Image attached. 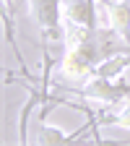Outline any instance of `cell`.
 Returning a JSON list of instances; mask_svg holds the SVG:
<instances>
[{
    "instance_id": "cell-1",
    "label": "cell",
    "mask_w": 130,
    "mask_h": 146,
    "mask_svg": "<svg viewBox=\"0 0 130 146\" xmlns=\"http://www.w3.org/2000/svg\"><path fill=\"white\" fill-rule=\"evenodd\" d=\"M107 55H112V52L104 44H99V34L91 36V39H83V42H70V44H65V58H63L57 73L65 81H83L96 70V65Z\"/></svg>"
},
{
    "instance_id": "cell-2",
    "label": "cell",
    "mask_w": 130,
    "mask_h": 146,
    "mask_svg": "<svg viewBox=\"0 0 130 146\" xmlns=\"http://www.w3.org/2000/svg\"><path fill=\"white\" fill-rule=\"evenodd\" d=\"M29 8L34 16V24L39 29L42 42H65V16L63 0H29Z\"/></svg>"
},
{
    "instance_id": "cell-3",
    "label": "cell",
    "mask_w": 130,
    "mask_h": 146,
    "mask_svg": "<svg viewBox=\"0 0 130 146\" xmlns=\"http://www.w3.org/2000/svg\"><path fill=\"white\" fill-rule=\"evenodd\" d=\"M73 94H78L81 99H91L104 107H115L122 99L130 97V84L120 81V78H107V76H88L83 89H73Z\"/></svg>"
},
{
    "instance_id": "cell-4",
    "label": "cell",
    "mask_w": 130,
    "mask_h": 146,
    "mask_svg": "<svg viewBox=\"0 0 130 146\" xmlns=\"http://www.w3.org/2000/svg\"><path fill=\"white\" fill-rule=\"evenodd\" d=\"M63 16H65V26L99 29L96 0H63Z\"/></svg>"
},
{
    "instance_id": "cell-5",
    "label": "cell",
    "mask_w": 130,
    "mask_h": 146,
    "mask_svg": "<svg viewBox=\"0 0 130 146\" xmlns=\"http://www.w3.org/2000/svg\"><path fill=\"white\" fill-rule=\"evenodd\" d=\"M107 11V24L115 36L130 47V0H99Z\"/></svg>"
},
{
    "instance_id": "cell-6",
    "label": "cell",
    "mask_w": 130,
    "mask_h": 146,
    "mask_svg": "<svg viewBox=\"0 0 130 146\" xmlns=\"http://www.w3.org/2000/svg\"><path fill=\"white\" fill-rule=\"evenodd\" d=\"M3 29H5V39L16 55V63L21 70H29L26 60H24V52L18 50V42H16V29H13V5H11V0H3Z\"/></svg>"
},
{
    "instance_id": "cell-7",
    "label": "cell",
    "mask_w": 130,
    "mask_h": 146,
    "mask_svg": "<svg viewBox=\"0 0 130 146\" xmlns=\"http://www.w3.org/2000/svg\"><path fill=\"white\" fill-rule=\"evenodd\" d=\"M102 125H120V128H130V97H127V102H125V110L122 112H117V115H112V117H104V120H99Z\"/></svg>"
}]
</instances>
